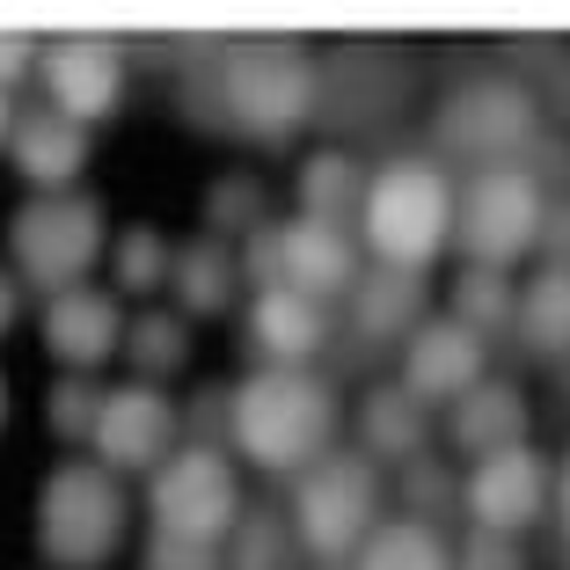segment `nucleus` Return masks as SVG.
<instances>
[{
  "label": "nucleus",
  "instance_id": "1",
  "mask_svg": "<svg viewBox=\"0 0 570 570\" xmlns=\"http://www.w3.org/2000/svg\"><path fill=\"white\" fill-rule=\"evenodd\" d=\"M336 387L301 366H264L227 387V446L271 475H301L336 453Z\"/></svg>",
  "mask_w": 570,
  "mask_h": 570
},
{
  "label": "nucleus",
  "instance_id": "2",
  "mask_svg": "<svg viewBox=\"0 0 570 570\" xmlns=\"http://www.w3.org/2000/svg\"><path fill=\"white\" fill-rule=\"evenodd\" d=\"M358 227H366L373 264L410 271L424 278L432 256L453 235V176L424 154H395L366 176V198H358Z\"/></svg>",
  "mask_w": 570,
  "mask_h": 570
},
{
  "label": "nucleus",
  "instance_id": "3",
  "mask_svg": "<svg viewBox=\"0 0 570 570\" xmlns=\"http://www.w3.org/2000/svg\"><path fill=\"white\" fill-rule=\"evenodd\" d=\"M213 96L235 132L278 147V139H293L307 125V110H322V67L293 37H249V45L219 51Z\"/></svg>",
  "mask_w": 570,
  "mask_h": 570
},
{
  "label": "nucleus",
  "instance_id": "4",
  "mask_svg": "<svg viewBox=\"0 0 570 570\" xmlns=\"http://www.w3.org/2000/svg\"><path fill=\"white\" fill-rule=\"evenodd\" d=\"M381 469H373L366 453H322L315 469H301V483H293V512H285V527H293V549H307V563H352L358 541L381 527Z\"/></svg>",
  "mask_w": 570,
  "mask_h": 570
},
{
  "label": "nucleus",
  "instance_id": "5",
  "mask_svg": "<svg viewBox=\"0 0 570 570\" xmlns=\"http://www.w3.org/2000/svg\"><path fill=\"white\" fill-rule=\"evenodd\" d=\"M102 249H110V219H102V205L81 198V190H45V198L16 205V219H8L16 285H30L45 301L88 285V264H102Z\"/></svg>",
  "mask_w": 570,
  "mask_h": 570
},
{
  "label": "nucleus",
  "instance_id": "6",
  "mask_svg": "<svg viewBox=\"0 0 570 570\" xmlns=\"http://www.w3.org/2000/svg\"><path fill=\"white\" fill-rule=\"evenodd\" d=\"M125 541V490L96 461H59L37 498V549L51 570H102Z\"/></svg>",
  "mask_w": 570,
  "mask_h": 570
},
{
  "label": "nucleus",
  "instance_id": "7",
  "mask_svg": "<svg viewBox=\"0 0 570 570\" xmlns=\"http://www.w3.org/2000/svg\"><path fill=\"white\" fill-rule=\"evenodd\" d=\"M549 213V184L534 168H475L469 184L453 190V249L483 271H512L541 235Z\"/></svg>",
  "mask_w": 570,
  "mask_h": 570
},
{
  "label": "nucleus",
  "instance_id": "8",
  "mask_svg": "<svg viewBox=\"0 0 570 570\" xmlns=\"http://www.w3.org/2000/svg\"><path fill=\"white\" fill-rule=\"evenodd\" d=\"M432 125H439V147L475 161V168H520V154H534V139H541L534 88L512 81V73H469V81H453Z\"/></svg>",
  "mask_w": 570,
  "mask_h": 570
},
{
  "label": "nucleus",
  "instance_id": "9",
  "mask_svg": "<svg viewBox=\"0 0 570 570\" xmlns=\"http://www.w3.org/2000/svg\"><path fill=\"white\" fill-rule=\"evenodd\" d=\"M147 512H154V534L205 541V549H213L219 534H235V520H242V475H235V453L184 439V446H176L161 469H154Z\"/></svg>",
  "mask_w": 570,
  "mask_h": 570
},
{
  "label": "nucleus",
  "instance_id": "10",
  "mask_svg": "<svg viewBox=\"0 0 570 570\" xmlns=\"http://www.w3.org/2000/svg\"><path fill=\"white\" fill-rule=\"evenodd\" d=\"M88 446H96V469H110V475H132V469L154 475L168 453L184 446V410L168 403V387L118 381V387H102Z\"/></svg>",
  "mask_w": 570,
  "mask_h": 570
},
{
  "label": "nucleus",
  "instance_id": "11",
  "mask_svg": "<svg viewBox=\"0 0 570 570\" xmlns=\"http://www.w3.org/2000/svg\"><path fill=\"white\" fill-rule=\"evenodd\" d=\"M37 81L67 125H96L125 102V51L110 37H51L37 45Z\"/></svg>",
  "mask_w": 570,
  "mask_h": 570
},
{
  "label": "nucleus",
  "instance_id": "12",
  "mask_svg": "<svg viewBox=\"0 0 570 570\" xmlns=\"http://www.w3.org/2000/svg\"><path fill=\"white\" fill-rule=\"evenodd\" d=\"M549 453L534 446H512V453H490V461H475L469 483H461V512H469L483 534H512L520 541V527L541 520V504H549Z\"/></svg>",
  "mask_w": 570,
  "mask_h": 570
},
{
  "label": "nucleus",
  "instance_id": "13",
  "mask_svg": "<svg viewBox=\"0 0 570 570\" xmlns=\"http://www.w3.org/2000/svg\"><path fill=\"white\" fill-rule=\"evenodd\" d=\"M483 381V336H469L453 315H432L403 336V395L410 403H461L469 387Z\"/></svg>",
  "mask_w": 570,
  "mask_h": 570
},
{
  "label": "nucleus",
  "instance_id": "14",
  "mask_svg": "<svg viewBox=\"0 0 570 570\" xmlns=\"http://www.w3.org/2000/svg\"><path fill=\"white\" fill-rule=\"evenodd\" d=\"M37 330H45V352L59 358L67 373H96L102 358L118 352V336H125L118 293H96V285L51 293V301H45V315H37Z\"/></svg>",
  "mask_w": 570,
  "mask_h": 570
},
{
  "label": "nucleus",
  "instance_id": "15",
  "mask_svg": "<svg viewBox=\"0 0 570 570\" xmlns=\"http://www.w3.org/2000/svg\"><path fill=\"white\" fill-rule=\"evenodd\" d=\"M271 242H278V285H293V293H307V301H330V293H352L358 278V242L352 227H322V219H278L271 227Z\"/></svg>",
  "mask_w": 570,
  "mask_h": 570
},
{
  "label": "nucleus",
  "instance_id": "16",
  "mask_svg": "<svg viewBox=\"0 0 570 570\" xmlns=\"http://www.w3.org/2000/svg\"><path fill=\"white\" fill-rule=\"evenodd\" d=\"M249 344L271 366H307V358L330 344V307L293 293V285H264L249 301Z\"/></svg>",
  "mask_w": 570,
  "mask_h": 570
},
{
  "label": "nucleus",
  "instance_id": "17",
  "mask_svg": "<svg viewBox=\"0 0 570 570\" xmlns=\"http://www.w3.org/2000/svg\"><path fill=\"white\" fill-rule=\"evenodd\" d=\"M446 439L453 453H469V461H490V453H512L527 446V395L512 381H475L461 403H446Z\"/></svg>",
  "mask_w": 570,
  "mask_h": 570
},
{
  "label": "nucleus",
  "instance_id": "18",
  "mask_svg": "<svg viewBox=\"0 0 570 570\" xmlns=\"http://www.w3.org/2000/svg\"><path fill=\"white\" fill-rule=\"evenodd\" d=\"M8 161H16L37 190H73V176L88 168V132L67 125L59 110H22V118L8 125Z\"/></svg>",
  "mask_w": 570,
  "mask_h": 570
},
{
  "label": "nucleus",
  "instance_id": "19",
  "mask_svg": "<svg viewBox=\"0 0 570 570\" xmlns=\"http://www.w3.org/2000/svg\"><path fill=\"white\" fill-rule=\"evenodd\" d=\"M417 322H424V278L387 271V264H366L352 278V330L366 344H403Z\"/></svg>",
  "mask_w": 570,
  "mask_h": 570
},
{
  "label": "nucleus",
  "instance_id": "20",
  "mask_svg": "<svg viewBox=\"0 0 570 570\" xmlns=\"http://www.w3.org/2000/svg\"><path fill=\"white\" fill-rule=\"evenodd\" d=\"M168 285H176V315L198 322V315H227L235 307V285H242V264H235V242H213V235H190L184 249L168 256Z\"/></svg>",
  "mask_w": 570,
  "mask_h": 570
},
{
  "label": "nucleus",
  "instance_id": "21",
  "mask_svg": "<svg viewBox=\"0 0 570 570\" xmlns=\"http://www.w3.org/2000/svg\"><path fill=\"white\" fill-rule=\"evenodd\" d=\"M424 432H432V424H424V403H410L395 381H381V387H366V403H358V446L352 453H366L373 469H381V461L403 469V461L424 453Z\"/></svg>",
  "mask_w": 570,
  "mask_h": 570
},
{
  "label": "nucleus",
  "instance_id": "22",
  "mask_svg": "<svg viewBox=\"0 0 570 570\" xmlns=\"http://www.w3.org/2000/svg\"><path fill=\"white\" fill-rule=\"evenodd\" d=\"M512 330H520V344L541 352V358L570 352V271L563 264H541L534 278L512 293Z\"/></svg>",
  "mask_w": 570,
  "mask_h": 570
},
{
  "label": "nucleus",
  "instance_id": "23",
  "mask_svg": "<svg viewBox=\"0 0 570 570\" xmlns=\"http://www.w3.org/2000/svg\"><path fill=\"white\" fill-rule=\"evenodd\" d=\"M301 219H322V227H344V219H358V198H366V176H358V161L344 147H322L301 161Z\"/></svg>",
  "mask_w": 570,
  "mask_h": 570
},
{
  "label": "nucleus",
  "instance_id": "24",
  "mask_svg": "<svg viewBox=\"0 0 570 570\" xmlns=\"http://www.w3.org/2000/svg\"><path fill=\"white\" fill-rule=\"evenodd\" d=\"M118 352H125V366H132L147 387H161L168 373H184V358H190V322L176 315V307H147V315L125 322Z\"/></svg>",
  "mask_w": 570,
  "mask_h": 570
},
{
  "label": "nucleus",
  "instance_id": "25",
  "mask_svg": "<svg viewBox=\"0 0 570 570\" xmlns=\"http://www.w3.org/2000/svg\"><path fill=\"white\" fill-rule=\"evenodd\" d=\"M352 570H453V541L424 520H381L358 541Z\"/></svg>",
  "mask_w": 570,
  "mask_h": 570
},
{
  "label": "nucleus",
  "instance_id": "26",
  "mask_svg": "<svg viewBox=\"0 0 570 570\" xmlns=\"http://www.w3.org/2000/svg\"><path fill=\"white\" fill-rule=\"evenodd\" d=\"M512 271H483V264H461V278H453V322L469 336H498V330H512Z\"/></svg>",
  "mask_w": 570,
  "mask_h": 570
},
{
  "label": "nucleus",
  "instance_id": "27",
  "mask_svg": "<svg viewBox=\"0 0 570 570\" xmlns=\"http://www.w3.org/2000/svg\"><path fill=\"white\" fill-rule=\"evenodd\" d=\"M219 570H301V549H293L285 512H249V520H235V549H219Z\"/></svg>",
  "mask_w": 570,
  "mask_h": 570
},
{
  "label": "nucleus",
  "instance_id": "28",
  "mask_svg": "<svg viewBox=\"0 0 570 570\" xmlns=\"http://www.w3.org/2000/svg\"><path fill=\"white\" fill-rule=\"evenodd\" d=\"M110 278H118V293H154V285L168 278V235L161 227H147V219H139V227H125V235H110Z\"/></svg>",
  "mask_w": 570,
  "mask_h": 570
},
{
  "label": "nucleus",
  "instance_id": "29",
  "mask_svg": "<svg viewBox=\"0 0 570 570\" xmlns=\"http://www.w3.org/2000/svg\"><path fill=\"white\" fill-rule=\"evenodd\" d=\"M264 227V184L256 176H219L205 198V235L213 242H249Z\"/></svg>",
  "mask_w": 570,
  "mask_h": 570
},
{
  "label": "nucleus",
  "instance_id": "30",
  "mask_svg": "<svg viewBox=\"0 0 570 570\" xmlns=\"http://www.w3.org/2000/svg\"><path fill=\"white\" fill-rule=\"evenodd\" d=\"M395 498H403V520L439 527V512H453V504H461V483H453L446 461L417 453V461H403V475H395Z\"/></svg>",
  "mask_w": 570,
  "mask_h": 570
},
{
  "label": "nucleus",
  "instance_id": "31",
  "mask_svg": "<svg viewBox=\"0 0 570 570\" xmlns=\"http://www.w3.org/2000/svg\"><path fill=\"white\" fill-rule=\"evenodd\" d=\"M96 410H102V387L88 381V373H59L51 395H45V424H51V439H67V446H88Z\"/></svg>",
  "mask_w": 570,
  "mask_h": 570
},
{
  "label": "nucleus",
  "instance_id": "32",
  "mask_svg": "<svg viewBox=\"0 0 570 570\" xmlns=\"http://www.w3.org/2000/svg\"><path fill=\"white\" fill-rule=\"evenodd\" d=\"M453 570H527V549L512 534H483V527H469V541H453Z\"/></svg>",
  "mask_w": 570,
  "mask_h": 570
},
{
  "label": "nucleus",
  "instance_id": "33",
  "mask_svg": "<svg viewBox=\"0 0 570 570\" xmlns=\"http://www.w3.org/2000/svg\"><path fill=\"white\" fill-rule=\"evenodd\" d=\"M147 570H219V549H205V541H176V534H154L147 541Z\"/></svg>",
  "mask_w": 570,
  "mask_h": 570
},
{
  "label": "nucleus",
  "instance_id": "34",
  "mask_svg": "<svg viewBox=\"0 0 570 570\" xmlns=\"http://www.w3.org/2000/svg\"><path fill=\"white\" fill-rule=\"evenodd\" d=\"M534 110L570 118V51H541V102H534Z\"/></svg>",
  "mask_w": 570,
  "mask_h": 570
},
{
  "label": "nucleus",
  "instance_id": "35",
  "mask_svg": "<svg viewBox=\"0 0 570 570\" xmlns=\"http://www.w3.org/2000/svg\"><path fill=\"white\" fill-rule=\"evenodd\" d=\"M534 249L549 256V264H563V271H570V198H549V213H541V235H534Z\"/></svg>",
  "mask_w": 570,
  "mask_h": 570
},
{
  "label": "nucleus",
  "instance_id": "36",
  "mask_svg": "<svg viewBox=\"0 0 570 570\" xmlns=\"http://www.w3.org/2000/svg\"><path fill=\"white\" fill-rule=\"evenodd\" d=\"M30 67H37V45L22 30H8V37H0V96H8V88H16Z\"/></svg>",
  "mask_w": 570,
  "mask_h": 570
},
{
  "label": "nucleus",
  "instance_id": "37",
  "mask_svg": "<svg viewBox=\"0 0 570 570\" xmlns=\"http://www.w3.org/2000/svg\"><path fill=\"white\" fill-rule=\"evenodd\" d=\"M16 315H22V285H16V271L0 264V336L16 330Z\"/></svg>",
  "mask_w": 570,
  "mask_h": 570
},
{
  "label": "nucleus",
  "instance_id": "38",
  "mask_svg": "<svg viewBox=\"0 0 570 570\" xmlns=\"http://www.w3.org/2000/svg\"><path fill=\"white\" fill-rule=\"evenodd\" d=\"M549 504H556V520H563V534H570V453H563V469L549 475Z\"/></svg>",
  "mask_w": 570,
  "mask_h": 570
},
{
  "label": "nucleus",
  "instance_id": "39",
  "mask_svg": "<svg viewBox=\"0 0 570 570\" xmlns=\"http://www.w3.org/2000/svg\"><path fill=\"white\" fill-rule=\"evenodd\" d=\"M8 125H16V110H8V96H0V147H8Z\"/></svg>",
  "mask_w": 570,
  "mask_h": 570
},
{
  "label": "nucleus",
  "instance_id": "40",
  "mask_svg": "<svg viewBox=\"0 0 570 570\" xmlns=\"http://www.w3.org/2000/svg\"><path fill=\"white\" fill-rule=\"evenodd\" d=\"M0 424H8V381H0Z\"/></svg>",
  "mask_w": 570,
  "mask_h": 570
},
{
  "label": "nucleus",
  "instance_id": "41",
  "mask_svg": "<svg viewBox=\"0 0 570 570\" xmlns=\"http://www.w3.org/2000/svg\"><path fill=\"white\" fill-rule=\"evenodd\" d=\"M315 570H352V563H315Z\"/></svg>",
  "mask_w": 570,
  "mask_h": 570
}]
</instances>
